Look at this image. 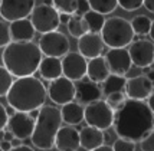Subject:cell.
Wrapping results in <instances>:
<instances>
[{
  "label": "cell",
  "instance_id": "obj_1",
  "mask_svg": "<svg viewBox=\"0 0 154 151\" xmlns=\"http://www.w3.org/2000/svg\"><path fill=\"white\" fill-rule=\"evenodd\" d=\"M154 114L144 101L127 99L125 105L115 112L114 131L120 138L141 141L153 130Z\"/></svg>",
  "mask_w": 154,
  "mask_h": 151
},
{
  "label": "cell",
  "instance_id": "obj_2",
  "mask_svg": "<svg viewBox=\"0 0 154 151\" xmlns=\"http://www.w3.org/2000/svg\"><path fill=\"white\" fill-rule=\"evenodd\" d=\"M3 66L12 76L25 78L33 76L38 72L42 60V52L39 46L33 42H10L2 53Z\"/></svg>",
  "mask_w": 154,
  "mask_h": 151
},
{
  "label": "cell",
  "instance_id": "obj_3",
  "mask_svg": "<svg viewBox=\"0 0 154 151\" xmlns=\"http://www.w3.org/2000/svg\"><path fill=\"white\" fill-rule=\"evenodd\" d=\"M48 91L43 82L36 76H25L13 81L6 99L13 111L30 112L45 105Z\"/></svg>",
  "mask_w": 154,
  "mask_h": 151
},
{
  "label": "cell",
  "instance_id": "obj_4",
  "mask_svg": "<svg viewBox=\"0 0 154 151\" xmlns=\"http://www.w3.org/2000/svg\"><path fill=\"white\" fill-rule=\"evenodd\" d=\"M62 127L60 109L54 105H43L39 109V115L35 119V130L32 134V144L43 151H49L55 147L56 134Z\"/></svg>",
  "mask_w": 154,
  "mask_h": 151
},
{
  "label": "cell",
  "instance_id": "obj_5",
  "mask_svg": "<svg viewBox=\"0 0 154 151\" xmlns=\"http://www.w3.org/2000/svg\"><path fill=\"white\" fill-rule=\"evenodd\" d=\"M134 32L130 20L112 16L105 20V25L101 30V38L104 45L114 49V48H127L134 40Z\"/></svg>",
  "mask_w": 154,
  "mask_h": 151
},
{
  "label": "cell",
  "instance_id": "obj_6",
  "mask_svg": "<svg viewBox=\"0 0 154 151\" xmlns=\"http://www.w3.org/2000/svg\"><path fill=\"white\" fill-rule=\"evenodd\" d=\"M115 112L102 99L91 102L84 108V121L89 127H95L101 131L109 130L114 125Z\"/></svg>",
  "mask_w": 154,
  "mask_h": 151
},
{
  "label": "cell",
  "instance_id": "obj_7",
  "mask_svg": "<svg viewBox=\"0 0 154 151\" xmlns=\"http://www.w3.org/2000/svg\"><path fill=\"white\" fill-rule=\"evenodd\" d=\"M30 22L33 25L35 30L39 33H49L58 30L60 26L59 12L54 6H49L45 3L36 5L30 13Z\"/></svg>",
  "mask_w": 154,
  "mask_h": 151
},
{
  "label": "cell",
  "instance_id": "obj_8",
  "mask_svg": "<svg viewBox=\"0 0 154 151\" xmlns=\"http://www.w3.org/2000/svg\"><path fill=\"white\" fill-rule=\"evenodd\" d=\"M38 46H39L42 55H45L48 58H59V59L63 58L71 49L69 39L58 30L43 33L40 36Z\"/></svg>",
  "mask_w": 154,
  "mask_h": 151
},
{
  "label": "cell",
  "instance_id": "obj_9",
  "mask_svg": "<svg viewBox=\"0 0 154 151\" xmlns=\"http://www.w3.org/2000/svg\"><path fill=\"white\" fill-rule=\"evenodd\" d=\"M48 97L49 99L56 104V105H65L68 102L75 101L76 97V88H75V82H72L71 79L65 78L63 75L59 78L54 79L49 82L48 86Z\"/></svg>",
  "mask_w": 154,
  "mask_h": 151
},
{
  "label": "cell",
  "instance_id": "obj_10",
  "mask_svg": "<svg viewBox=\"0 0 154 151\" xmlns=\"http://www.w3.org/2000/svg\"><path fill=\"white\" fill-rule=\"evenodd\" d=\"M35 0H0V16L6 22L27 19L35 9Z\"/></svg>",
  "mask_w": 154,
  "mask_h": 151
},
{
  "label": "cell",
  "instance_id": "obj_11",
  "mask_svg": "<svg viewBox=\"0 0 154 151\" xmlns=\"http://www.w3.org/2000/svg\"><path fill=\"white\" fill-rule=\"evenodd\" d=\"M88 60L79 52H69L62 58V75L71 79L72 82H78L87 76Z\"/></svg>",
  "mask_w": 154,
  "mask_h": 151
},
{
  "label": "cell",
  "instance_id": "obj_12",
  "mask_svg": "<svg viewBox=\"0 0 154 151\" xmlns=\"http://www.w3.org/2000/svg\"><path fill=\"white\" fill-rule=\"evenodd\" d=\"M128 53L133 65H135L137 68H148L154 63V43L151 40H133Z\"/></svg>",
  "mask_w": 154,
  "mask_h": 151
},
{
  "label": "cell",
  "instance_id": "obj_13",
  "mask_svg": "<svg viewBox=\"0 0 154 151\" xmlns=\"http://www.w3.org/2000/svg\"><path fill=\"white\" fill-rule=\"evenodd\" d=\"M7 130L19 140H27L32 137L35 130V118L30 117L29 112L14 111L7 121Z\"/></svg>",
  "mask_w": 154,
  "mask_h": 151
},
{
  "label": "cell",
  "instance_id": "obj_14",
  "mask_svg": "<svg viewBox=\"0 0 154 151\" xmlns=\"http://www.w3.org/2000/svg\"><path fill=\"white\" fill-rule=\"evenodd\" d=\"M153 91H154L153 82L148 79L147 75H137V76L127 79L125 89H124L127 98L134 99V101L148 99V97L153 94Z\"/></svg>",
  "mask_w": 154,
  "mask_h": 151
},
{
  "label": "cell",
  "instance_id": "obj_15",
  "mask_svg": "<svg viewBox=\"0 0 154 151\" xmlns=\"http://www.w3.org/2000/svg\"><path fill=\"white\" fill-rule=\"evenodd\" d=\"M104 58L107 60L109 72L114 73V75L124 76V75L131 69V66H133V62H131V58H130L128 49H125V48H114V49H109Z\"/></svg>",
  "mask_w": 154,
  "mask_h": 151
},
{
  "label": "cell",
  "instance_id": "obj_16",
  "mask_svg": "<svg viewBox=\"0 0 154 151\" xmlns=\"http://www.w3.org/2000/svg\"><path fill=\"white\" fill-rule=\"evenodd\" d=\"M104 42L102 38L98 33L88 32L82 38L78 39V52L85 58V59H94L102 55L104 52Z\"/></svg>",
  "mask_w": 154,
  "mask_h": 151
},
{
  "label": "cell",
  "instance_id": "obj_17",
  "mask_svg": "<svg viewBox=\"0 0 154 151\" xmlns=\"http://www.w3.org/2000/svg\"><path fill=\"white\" fill-rule=\"evenodd\" d=\"M55 147L58 151H78L81 147L79 131L71 125L60 127L55 138Z\"/></svg>",
  "mask_w": 154,
  "mask_h": 151
},
{
  "label": "cell",
  "instance_id": "obj_18",
  "mask_svg": "<svg viewBox=\"0 0 154 151\" xmlns=\"http://www.w3.org/2000/svg\"><path fill=\"white\" fill-rule=\"evenodd\" d=\"M75 88H76V102L79 104H91V102H95L101 99L102 97V89L98 84H94L91 82L89 79L88 81H78V84H75Z\"/></svg>",
  "mask_w": 154,
  "mask_h": 151
},
{
  "label": "cell",
  "instance_id": "obj_19",
  "mask_svg": "<svg viewBox=\"0 0 154 151\" xmlns=\"http://www.w3.org/2000/svg\"><path fill=\"white\" fill-rule=\"evenodd\" d=\"M79 143L84 150L92 151L102 144H105V132L95 127L87 125L79 131Z\"/></svg>",
  "mask_w": 154,
  "mask_h": 151
},
{
  "label": "cell",
  "instance_id": "obj_20",
  "mask_svg": "<svg viewBox=\"0 0 154 151\" xmlns=\"http://www.w3.org/2000/svg\"><path fill=\"white\" fill-rule=\"evenodd\" d=\"M9 29L13 42H32L36 32L30 19L14 20L9 25Z\"/></svg>",
  "mask_w": 154,
  "mask_h": 151
},
{
  "label": "cell",
  "instance_id": "obj_21",
  "mask_svg": "<svg viewBox=\"0 0 154 151\" xmlns=\"http://www.w3.org/2000/svg\"><path fill=\"white\" fill-rule=\"evenodd\" d=\"M109 69H108L107 60L104 56H98L94 59L88 60V68H87V76L91 82L94 84H102L105 79L109 76Z\"/></svg>",
  "mask_w": 154,
  "mask_h": 151
},
{
  "label": "cell",
  "instance_id": "obj_22",
  "mask_svg": "<svg viewBox=\"0 0 154 151\" xmlns=\"http://www.w3.org/2000/svg\"><path fill=\"white\" fill-rule=\"evenodd\" d=\"M84 108L82 104L72 101V102H68L65 105L60 106V117H62V122L75 127V125H79L84 121Z\"/></svg>",
  "mask_w": 154,
  "mask_h": 151
},
{
  "label": "cell",
  "instance_id": "obj_23",
  "mask_svg": "<svg viewBox=\"0 0 154 151\" xmlns=\"http://www.w3.org/2000/svg\"><path fill=\"white\" fill-rule=\"evenodd\" d=\"M38 72L40 76L46 81H54V79L62 76V60L59 58H42Z\"/></svg>",
  "mask_w": 154,
  "mask_h": 151
},
{
  "label": "cell",
  "instance_id": "obj_24",
  "mask_svg": "<svg viewBox=\"0 0 154 151\" xmlns=\"http://www.w3.org/2000/svg\"><path fill=\"white\" fill-rule=\"evenodd\" d=\"M125 82L127 78L125 76H121V75H114V73H109L102 84H101V89L104 95H109V94H114V92H124L125 89Z\"/></svg>",
  "mask_w": 154,
  "mask_h": 151
},
{
  "label": "cell",
  "instance_id": "obj_25",
  "mask_svg": "<svg viewBox=\"0 0 154 151\" xmlns=\"http://www.w3.org/2000/svg\"><path fill=\"white\" fill-rule=\"evenodd\" d=\"M66 27H68L69 35L72 38H76V39L82 38L84 35H87L89 32L87 23H85V20H84V17L81 14H72L69 22L66 23Z\"/></svg>",
  "mask_w": 154,
  "mask_h": 151
},
{
  "label": "cell",
  "instance_id": "obj_26",
  "mask_svg": "<svg viewBox=\"0 0 154 151\" xmlns=\"http://www.w3.org/2000/svg\"><path fill=\"white\" fill-rule=\"evenodd\" d=\"M82 17L85 20V23H87L89 32L101 35V30H102V27L105 25V20H107L104 17V14L97 13L94 10H89V12H87L85 14H82Z\"/></svg>",
  "mask_w": 154,
  "mask_h": 151
},
{
  "label": "cell",
  "instance_id": "obj_27",
  "mask_svg": "<svg viewBox=\"0 0 154 151\" xmlns=\"http://www.w3.org/2000/svg\"><path fill=\"white\" fill-rule=\"evenodd\" d=\"M91 10H94L97 13L101 14H109L112 13L117 6H118V2L117 0H88Z\"/></svg>",
  "mask_w": 154,
  "mask_h": 151
},
{
  "label": "cell",
  "instance_id": "obj_28",
  "mask_svg": "<svg viewBox=\"0 0 154 151\" xmlns=\"http://www.w3.org/2000/svg\"><path fill=\"white\" fill-rule=\"evenodd\" d=\"M130 23H131L134 35L144 36V35H148V32H150V27H151L153 20L150 19V17H147V16H135Z\"/></svg>",
  "mask_w": 154,
  "mask_h": 151
},
{
  "label": "cell",
  "instance_id": "obj_29",
  "mask_svg": "<svg viewBox=\"0 0 154 151\" xmlns=\"http://www.w3.org/2000/svg\"><path fill=\"white\" fill-rule=\"evenodd\" d=\"M127 95H125V92H114V94H109L107 95V99H105V102L108 104V106L112 109L114 112L120 111L122 106L125 105V102H127Z\"/></svg>",
  "mask_w": 154,
  "mask_h": 151
},
{
  "label": "cell",
  "instance_id": "obj_30",
  "mask_svg": "<svg viewBox=\"0 0 154 151\" xmlns=\"http://www.w3.org/2000/svg\"><path fill=\"white\" fill-rule=\"evenodd\" d=\"M76 2L78 0H52V6L59 13L76 14Z\"/></svg>",
  "mask_w": 154,
  "mask_h": 151
},
{
  "label": "cell",
  "instance_id": "obj_31",
  "mask_svg": "<svg viewBox=\"0 0 154 151\" xmlns=\"http://www.w3.org/2000/svg\"><path fill=\"white\" fill-rule=\"evenodd\" d=\"M13 84V76L3 65H0V97H6Z\"/></svg>",
  "mask_w": 154,
  "mask_h": 151
},
{
  "label": "cell",
  "instance_id": "obj_32",
  "mask_svg": "<svg viewBox=\"0 0 154 151\" xmlns=\"http://www.w3.org/2000/svg\"><path fill=\"white\" fill-rule=\"evenodd\" d=\"M114 151H135V143L130 141L125 138H117L114 141V144L111 145Z\"/></svg>",
  "mask_w": 154,
  "mask_h": 151
},
{
  "label": "cell",
  "instance_id": "obj_33",
  "mask_svg": "<svg viewBox=\"0 0 154 151\" xmlns=\"http://www.w3.org/2000/svg\"><path fill=\"white\" fill-rule=\"evenodd\" d=\"M10 42H12V36H10L9 25L0 20V48H6Z\"/></svg>",
  "mask_w": 154,
  "mask_h": 151
},
{
  "label": "cell",
  "instance_id": "obj_34",
  "mask_svg": "<svg viewBox=\"0 0 154 151\" xmlns=\"http://www.w3.org/2000/svg\"><path fill=\"white\" fill-rule=\"evenodd\" d=\"M118 6H121L127 12H134L137 9H140L144 3V0H117Z\"/></svg>",
  "mask_w": 154,
  "mask_h": 151
},
{
  "label": "cell",
  "instance_id": "obj_35",
  "mask_svg": "<svg viewBox=\"0 0 154 151\" xmlns=\"http://www.w3.org/2000/svg\"><path fill=\"white\" fill-rule=\"evenodd\" d=\"M140 148L141 151H154V130H151L140 141Z\"/></svg>",
  "mask_w": 154,
  "mask_h": 151
},
{
  "label": "cell",
  "instance_id": "obj_36",
  "mask_svg": "<svg viewBox=\"0 0 154 151\" xmlns=\"http://www.w3.org/2000/svg\"><path fill=\"white\" fill-rule=\"evenodd\" d=\"M7 121H9V114H7L6 106L0 102V131L5 130L7 127Z\"/></svg>",
  "mask_w": 154,
  "mask_h": 151
},
{
  "label": "cell",
  "instance_id": "obj_37",
  "mask_svg": "<svg viewBox=\"0 0 154 151\" xmlns=\"http://www.w3.org/2000/svg\"><path fill=\"white\" fill-rule=\"evenodd\" d=\"M91 10V7H89V3H88V0H78L76 2V13L78 14H85L87 12Z\"/></svg>",
  "mask_w": 154,
  "mask_h": 151
},
{
  "label": "cell",
  "instance_id": "obj_38",
  "mask_svg": "<svg viewBox=\"0 0 154 151\" xmlns=\"http://www.w3.org/2000/svg\"><path fill=\"white\" fill-rule=\"evenodd\" d=\"M143 6L146 7V9L148 10V12H151V13H154V0H144Z\"/></svg>",
  "mask_w": 154,
  "mask_h": 151
},
{
  "label": "cell",
  "instance_id": "obj_39",
  "mask_svg": "<svg viewBox=\"0 0 154 151\" xmlns=\"http://www.w3.org/2000/svg\"><path fill=\"white\" fill-rule=\"evenodd\" d=\"M0 148L3 151H10L12 150V144H10V141H0Z\"/></svg>",
  "mask_w": 154,
  "mask_h": 151
},
{
  "label": "cell",
  "instance_id": "obj_40",
  "mask_svg": "<svg viewBox=\"0 0 154 151\" xmlns=\"http://www.w3.org/2000/svg\"><path fill=\"white\" fill-rule=\"evenodd\" d=\"M10 151H35L33 148H30L29 145H19V147H14V148H12Z\"/></svg>",
  "mask_w": 154,
  "mask_h": 151
},
{
  "label": "cell",
  "instance_id": "obj_41",
  "mask_svg": "<svg viewBox=\"0 0 154 151\" xmlns=\"http://www.w3.org/2000/svg\"><path fill=\"white\" fill-rule=\"evenodd\" d=\"M147 105H148V108L151 109V112L154 114V91H153V94L148 97V99H147Z\"/></svg>",
  "mask_w": 154,
  "mask_h": 151
},
{
  "label": "cell",
  "instance_id": "obj_42",
  "mask_svg": "<svg viewBox=\"0 0 154 151\" xmlns=\"http://www.w3.org/2000/svg\"><path fill=\"white\" fill-rule=\"evenodd\" d=\"M71 19V14H66V13H59V20L60 23H63V25H66L68 22Z\"/></svg>",
  "mask_w": 154,
  "mask_h": 151
},
{
  "label": "cell",
  "instance_id": "obj_43",
  "mask_svg": "<svg viewBox=\"0 0 154 151\" xmlns=\"http://www.w3.org/2000/svg\"><path fill=\"white\" fill-rule=\"evenodd\" d=\"M92 151H114V150H112V147H111V145L102 144L101 147H98V148H95V150H92Z\"/></svg>",
  "mask_w": 154,
  "mask_h": 151
},
{
  "label": "cell",
  "instance_id": "obj_44",
  "mask_svg": "<svg viewBox=\"0 0 154 151\" xmlns=\"http://www.w3.org/2000/svg\"><path fill=\"white\" fill-rule=\"evenodd\" d=\"M10 144H12V148L19 147V145H22V140H19V138H13V140L10 141Z\"/></svg>",
  "mask_w": 154,
  "mask_h": 151
},
{
  "label": "cell",
  "instance_id": "obj_45",
  "mask_svg": "<svg viewBox=\"0 0 154 151\" xmlns=\"http://www.w3.org/2000/svg\"><path fill=\"white\" fill-rule=\"evenodd\" d=\"M13 138H14V135L9 131V130H7V131H5V141H12Z\"/></svg>",
  "mask_w": 154,
  "mask_h": 151
},
{
  "label": "cell",
  "instance_id": "obj_46",
  "mask_svg": "<svg viewBox=\"0 0 154 151\" xmlns=\"http://www.w3.org/2000/svg\"><path fill=\"white\" fill-rule=\"evenodd\" d=\"M148 35H150L151 40L154 42V20H153V23H151V27H150V32H148Z\"/></svg>",
  "mask_w": 154,
  "mask_h": 151
},
{
  "label": "cell",
  "instance_id": "obj_47",
  "mask_svg": "<svg viewBox=\"0 0 154 151\" xmlns=\"http://www.w3.org/2000/svg\"><path fill=\"white\" fill-rule=\"evenodd\" d=\"M147 76H148V79H150V81L153 82V86H154V69H151V71L148 72Z\"/></svg>",
  "mask_w": 154,
  "mask_h": 151
},
{
  "label": "cell",
  "instance_id": "obj_48",
  "mask_svg": "<svg viewBox=\"0 0 154 151\" xmlns=\"http://www.w3.org/2000/svg\"><path fill=\"white\" fill-rule=\"evenodd\" d=\"M3 140H5V130L0 131V141H3Z\"/></svg>",
  "mask_w": 154,
  "mask_h": 151
},
{
  "label": "cell",
  "instance_id": "obj_49",
  "mask_svg": "<svg viewBox=\"0 0 154 151\" xmlns=\"http://www.w3.org/2000/svg\"><path fill=\"white\" fill-rule=\"evenodd\" d=\"M43 3H45V5H49V6H52V0H43Z\"/></svg>",
  "mask_w": 154,
  "mask_h": 151
},
{
  "label": "cell",
  "instance_id": "obj_50",
  "mask_svg": "<svg viewBox=\"0 0 154 151\" xmlns=\"http://www.w3.org/2000/svg\"><path fill=\"white\" fill-rule=\"evenodd\" d=\"M153 130H154V118H153Z\"/></svg>",
  "mask_w": 154,
  "mask_h": 151
},
{
  "label": "cell",
  "instance_id": "obj_51",
  "mask_svg": "<svg viewBox=\"0 0 154 151\" xmlns=\"http://www.w3.org/2000/svg\"><path fill=\"white\" fill-rule=\"evenodd\" d=\"M0 151H3V150H2V148H0Z\"/></svg>",
  "mask_w": 154,
  "mask_h": 151
},
{
  "label": "cell",
  "instance_id": "obj_52",
  "mask_svg": "<svg viewBox=\"0 0 154 151\" xmlns=\"http://www.w3.org/2000/svg\"><path fill=\"white\" fill-rule=\"evenodd\" d=\"M49 151H51V150H49Z\"/></svg>",
  "mask_w": 154,
  "mask_h": 151
}]
</instances>
